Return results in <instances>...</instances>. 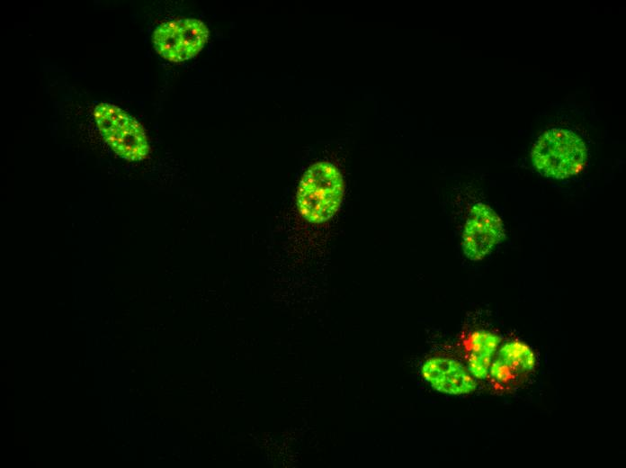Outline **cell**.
I'll list each match as a JSON object with an SVG mask.
<instances>
[{
	"mask_svg": "<svg viewBox=\"0 0 626 468\" xmlns=\"http://www.w3.org/2000/svg\"><path fill=\"white\" fill-rule=\"evenodd\" d=\"M535 365V355L529 345L517 338L508 339L501 342L495 353L486 381L494 392H513L529 381Z\"/></svg>",
	"mask_w": 626,
	"mask_h": 468,
	"instance_id": "cell-4",
	"label": "cell"
},
{
	"mask_svg": "<svg viewBox=\"0 0 626 468\" xmlns=\"http://www.w3.org/2000/svg\"><path fill=\"white\" fill-rule=\"evenodd\" d=\"M209 36V29L202 21L181 18L159 24L153 32L152 41L159 56L181 63L200 53Z\"/></svg>",
	"mask_w": 626,
	"mask_h": 468,
	"instance_id": "cell-5",
	"label": "cell"
},
{
	"mask_svg": "<svg viewBox=\"0 0 626 468\" xmlns=\"http://www.w3.org/2000/svg\"><path fill=\"white\" fill-rule=\"evenodd\" d=\"M94 117L101 136L119 157L128 161H141L148 157L150 146L145 130L122 109L99 104Z\"/></svg>",
	"mask_w": 626,
	"mask_h": 468,
	"instance_id": "cell-3",
	"label": "cell"
},
{
	"mask_svg": "<svg viewBox=\"0 0 626 468\" xmlns=\"http://www.w3.org/2000/svg\"><path fill=\"white\" fill-rule=\"evenodd\" d=\"M505 235L498 214L484 202L475 203L464 224L461 248L471 261H479L492 252Z\"/></svg>",
	"mask_w": 626,
	"mask_h": 468,
	"instance_id": "cell-6",
	"label": "cell"
},
{
	"mask_svg": "<svg viewBox=\"0 0 626 468\" xmlns=\"http://www.w3.org/2000/svg\"><path fill=\"white\" fill-rule=\"evenodd\" d=\"M501 342L498 334L483 328L463 333L457 342L459 358L478 381H484Z\"/></svg>",
	"mask_w": 626,
	"mask_h": 468,
	"instance_id": "cell-8",
	"label": "cell"
},
{
	"mask_svg": "<svg viewBox=\"0 0 626 468\" xmlns=\"http://www.w3.org/2000/svg\"><path fill=\"white\" fill-rule=\"evenodd\" d=\"M344 180L340 170L328 161L310 165L302 175L296 192L300 215L311 224L333 219L344 196Z\"/></svg>",
	"mask_w": 626,
	"mask_h": 468,
	"instance_id": "cell-1",
	"label": "cell"
},
{
	"mask_svg": "<svg viewBox=\"0 0 626 468\" xmlns=\"http://www.w3.org/2000/svg\"><path fill=\"white\" fill-rule=\"evenodd\" d=\"M587 151L583 140L573 131L551 129L542 134L532 149L533 166L542 175L563 179L584 167Z\"/></svg>",
	"mask_w": 626,
	"mask_h": 468,
	"instance_id": "cell-2",
	"label": "cell"
},
{
	"mask_svg": "<svg viewBox=\"0 0 626 468\" xmlns=\"http://www.w3.org/2000/svg\"><path fill=\"white\" fill-rule=\"evenodd\" d=\"M424 380L435 391L451 395H465L474 392L478 380L459 357L446 354H434L422 364Z\"/></svg>",
	"mask_w": 626,
	"mask_h": 468,
	"instance_id": "cell-7",
	"label": "cell"
}]
</instances>
